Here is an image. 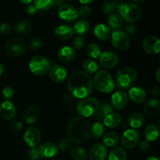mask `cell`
<instances>
[{
	"label": "cell",
	"instance_id": "cell-20",
	"mask_svg": "<svg viewBox=\"0 0 160 160\" xmlns=\"http://www.w3.org/2000/svg\"><path fill=\"white\" fill-rule=\"evenodd\" d=\"M67 72L64 67L60 65H55L49 70V77L56 83H62L67 78Z\"/></svg>",
	"mask_w": 160,
	"mask_h": 160
},
{
	"label": "cell",
	"instance_id": "cell-6",
	"mask_svg": "<svg viewBox=\"0 0 160 160\" xmlns=\"http://www.w3.org/2000/svg\"><path fill=\"white\" fill-rule=\"evenodd\" d=\"M99 102L93 97L82 98L77 106V112L81 117H89L94 115L99 107Z\"/></svg>",
	"mask_w": 160,
	"mask_h": 160
},
{
	"label": "cell",
	"instance_id": "cell-3",
	"mask_svg": "<svg viewBox=\"0 0 160 160\" xmlns=\"http://www.w3.org/2000/svg\"><path fill=\"white\" fill-rule=\"evenodd\" d=\"M137 79V73L131 67H123L117 71L115 82L117 87L123 90L132 88Z\"/></svg>",
	"mask_w": 160,
	"mask_h": 160
},
{
	"label": "cell",
	"instance_id": "cell-37",
	"mask_svg": "<svg viewBox=\"0 0 160 160\" xmlns=\"http://www.w3.org/2000/svg\"><path fill=\"white\" fill-rule=\"evenodd\" d=\"M82 69L87 74H93L98 71V65L93 59H86L82 64Z\"/></svg>",
	"mask_w": 160,
	"mask_h": 160
},
{
	"label": "cell",
	"instance_id": "cell-48",
	"mask_svg": "<svg viewBox=\"0 0 160 160\" xmlns=\"http://www.w3.org/2000/svg\"><path fill=\"white\" fill-rule=\"evenodd\" d=\"M148 92H149V94L152 96L158 97L160 95V90L159 86L156 85V84L150 86L149 89H148Z\"/></svg>",
	"mask_w": 160,
	"mask_h": 160
},
{
	"label": "cell",
	"instance_id": "cell-5",
	"mask_svg": "<svg viewBox=\"0 0 160 160\" xmlns=\"http://www.w3.org/2000/svg\"><path fill=\"white\" fill-rule=\"evenodd\" d=\"M117 12L122 19L130 23L138 21L142 17L140 7L134 3H122L117 9Z\"/></svg>",
	"mask_w": 160,
	"mask_h": 160
},
{
	"label": "cell",
	"instance_id": "cell-42",
	"mask_svg": "<svg viewBox=\"0 0 160 160\" xmlns=\"http://www.w3.org/2000/svg\"><path fill=\"white\" fill-rule=\"evenodd\" d=\"M42 40L39 37H33L32 38L30 39L28 46L30 49L31 50H38L42 47Z\"/></svg>",
	"mask_w": 160,
	"mask_h": 160
},
{
	"label": "cell",
	"instance_id": "cell-51",
	"mask_svg": "<svg viewBox=\"0 0 160 160\" xmlns=\"http://www.w3.org/2000/svg\"><path fill=\"white\" fill-rule=\"evenodd\" d=\"M149 147H150L149 142H147V141H141V142H138V148L142 152L148 151Z\"/></svg>",
	"mask_w": 160,
	"mask_h": 160
},
{
	"label": "cell",
	"instance_id": "cell-2",
	"mask_svg": "<svg viewBox=\"0 0 160 160\" xmlns=\"http://www.w3.org/2000/svg\"><path fill=\"white\" fill-rule=\"evenodd\" d=\"M91 125L82 117H75L69 123L67 135L73 144H83L91 136Z\"/></svg>",
	"mask_w": 160,
	"mask_h": 160
},
{
	"label": "cell",
	"instance_id": "cell-13",
	"mask_svg": "<svg viewBox=\"0 0 160 160\" xmlns=\"http://www.w3.org/2000/svg\"><path fill=\"white\" fill-rule=\"evenodd\" d=\"M142 47L145 52L149 55H156L160 51V41L156 36H147L143 39Z\"/></svg>",
	"mask_w": 160,
	"mask_h": 160
},
{
	"label": "cell",
	"instance_id": "cell-36",
	"mask_svg": "<svg viewBox=\"0 0 160 160\" xmlns=\"http://www.w3.org/2000/svg\"><path fill=\"white\" fill-rule=\"evenodd\" d=\"M70 156L73 160H88V156L85 149L79 146H75L70 149Z\"/></svg>",
	"mask_w": 160,
	"mask_h": 160
},
{
	"label": "cell",
	"instance_id": "cell-49",
	"mask_svg": "<svg viewBox=\"0 0 160 160\" xmlns=\"http://www.w3.org/2000/svg\"><path fill=\"white\" fill-rule=\"evenodd\" d=\"M28 156L30 160H38L39 159L36 148H30L28 152Z\"/></svg>",
	"mask_w": 160,
	"mask_h": 160
},
{
	"label": "cell",
	"instance_id": "cell-16",
	"mask_svg": "<svg viewBox=\"0 0 160 160\" xmlns=\"http://www.w3.org/2000/svg\"><path fill=\"white\" fill-rule=\"evenodd\" d=\"M128 102V95L125 92L122 91H117L111 97V103L112 107L116 109H123L127 106Z\"/></svg>",
	"mask_w": 160,
	"mask_h": 160
},
{
	"label": "cell",
	"instance_id": "cell-9",
	"mask_svg": "<svg viewBox=\"0 0 160 160\" xmlns=\"http://www.w3.org/2000/svg\"><path fill=\"white\" fill-rule=\"evenodd\" d=\"M111 43L114 48L120 51H124L130 46L131 40L125 31H114L111 34Z\"/></svg>",
	"mask_w": 160,
	"mask_h": 160
},
{
	"label": "cell",
	"instance_id": "cell-54",
	"mask_svg": "<svg viewBox=\"0 0 160 160\" xmlns=\"http://www.w3.org/2000/svg\"><path fill=\"white\" fill-rule=\"evenodd\" d=\"M95 0H79L80 2L81 3V4L83 5H87V4H90V3H92V2H94Z\"/></svg>",
	"mask_w": 160,
	"mask_h": 160
},
{
	"label": "cell",
	"instance_id": "cell-38",
	"mask_svg": "<svg viewBox=\"0 0 160 160\" xmlns=\"http://www.w3.org/2000/svg\"><path fill=\"white\" fill-rule=\"evenodd\" d=\"M104 125L102 123H100V122H95L91 127V134L95 138H99L102 137L103 134H104Z\"/></svg>",
	"mask_w": 160,
	"mask_h": 160
},
{
	"label": "cell",
	"instance_id": "cell-39",
	"mask_svg": "<svg viewBox=\"0 0 160 160\" xmlns=\"http://www.w3.org/2000/svg\"><path fill=\"white\" fill-rule=\"evenodd\" d=\"M85 52L89 57L95 59V58L99 57V56L101 55V49L97 44L89 43L86 46Z\"/></svg>",
	"mask_w": 160,
	"mask_h": 160
},
{
	"label": "cell",
	"instance_id": "cell-17",
	"mask_svg": "<svg viewBox=\"0 0 160 160\" xmlns=\"http://www.w3.org/2000/svg\"><path fill=\"white\" fill-rule=\"evenodd\" d=\"M88 156L90 160H105L107 156V149L102 144H95L90 148Z\"/></svg>",
	"mask_w": 160,
	"mask_h": 160
},
{
	"label": "cell",
	"instance_id": "cell-8",
	"mask_svg": "<svg viewBox=\"0 0 160 160\" xmlns=\"http://www.w3.org/2000/svg\"><path fill=\"white\" fill-rule=\"evenodd\" d=\"M51 68L50 62L41 55L34 56L29 62V69L33 74L36 76H44Z\"/></svg>",
	"mask_w": 160,
	"mask_h": 160
},
{
	"label": "cell",
	"instance_id": "cell-23",
	"mask_svg": "<svg viewBox=\"0 0 160 160\" xmlns=\"http://www.w3.org/2000/svg\"><path fill=\"white\" fill-rule=\"evenodd\" d=\"M54 34L56 38L59 40H68L71 38L74 34L73 28L67 24L59 25L56 28L54 31Z\"/></svg>",
	"mask_w": 160,
	"mask_h": 160
},
{
	"label": "cell",
	"instance_id": "cell-27",
	"mask_svg": "<svg viewBox=\"0 0 160 160\" xmlns=\"http://www.w3.org/2000/svg\"><path fill=\"white\" fill-rule=\"evenodd\" d=\"M122 121L121 116L119 113L112 112L104 117V125L109 128H116L120 126Z\"/></svg>",
	"mask_w": 160,
	"mask_h": 160
},
{
	"label": "cell",
	"instance_id": "cell-26",
	"mask_svg": "<svg viewBox=\"0 0 160 160\" xmlns=\"http://www.w3.org/2000/svg\"><path fill=\"white\" fill-rule=\"evenodd\" d=\"M94 35L96 38L101 41H106L109 38L111 35V29L103 23H98L95 25L93 30Z\"/></svg>",
	"mask_w": 160,
	"mask_h": 160
},
{
	"label": "cell",
	"instance_id": "cell-32",
	"mask_svg": "<svg viewBox=\"0 0 160 160\" xmlns=\"http://www.w3.org/2000/svg\"><path fill=\"white\" fill-rule=\"evenodd\" d=\"M103 145L106 147H113L119 142V135L116 132L109 131L102 136Z\"/></svg>",
	"mask_w": 160,
	"mask_h": 160
},
{
	"label": "cell",
	"instance_id": "cell-25",
	"mask_svg": "<svg viewBox=\"0 0 160 160\" xmlns=\"http://www.w3.org/2000/svg\"><path fill=\"white\" fill-rule=\"evenodd\" d=\"M32 30V24L30 21L26 20H20L15 24L13 31L20 37H24L29 34Z\"/></svg>",
	"mask_w": 160,
	"mask_h": 160
},
{
	"label": "cell",
	"instance_id": "cell-7",
	"mask_svg": "<svg viewBox=\"0 0 160 160\" xmlns=\"http://www.w3.org/2000/svg\"><path fill=\"white\" fill-rule=\"evenodd\" d=\"M28 49V44L21 38H13L9 40L5 47V51L9 57L17 58L22 56Z\"/></svg>",
	"mask_w": 160,
	"mask_h": 160
},
{
	"label": "cell",
	"instance_id": "cell-31",
	"mask_svg": "<svg viewBox=\"0 0 160 160\" xmlns=\"http://www.w3.org/2000/svg\"><path fill=\"white\" fill-rule=\"evenodd\" d=\"M123 3L121 0H111L106 1L102 6V9L106 14H112L115 11H117L119 6Z\"/></svg>",
	"mask_w": 160,
	"mask_h": 160
},
{
	"label": "cell",
	"instance_id": "cell-18",
	"mask_svg": "<svg viewBox=\"0 0 160 160\" xmlns=\"http://www.w3.org/2000/svg\"><path fill=\"white\" fill-rule=\"evenodd\" d=\"M40 116V109L35 105L28 106L23 113V120L27 124L36 123Z\"/></svg>",
	"mask_w": 160,
	"mask_h": 160
},
{
	"label": "cell",
	"instance_id": "cell-58",
	"mask_svg": "<svg viewBox=\"0 0 160 160\" xmlns=\"http://www.w3.org/2000/svg\"><path fill=\"white\" fill-rule=\"evenodd\" d=\"M145 160H159V159L155 156H150V157H148Z\"/></svg>",
	"mask_w": 160,
	"mask_h": 160
},
{
	"label": "cell",
	"instance_id": "cell-4",
	"mask_svg": "<svg viewBox=\"0 0 160 160\" xmlns=\"http://www.w3.org/2000/svg\"><path fill=\"white\" fill-rule=\"evenodd\" d=\"M92 83L95 88L102 93H110L115 88V82L112 76L106 70H99L97 72Z\"/></svg>",
	"mask_w": 160,
	"mask_h": 160
},
{
	"label": "cell",
	"instance_id": "cell-50",
	"mask_svg": "<svg viewBox=\"0 0 160 160\" xmlns=\"http://www.w3.org/2000/svg\"><path fill=\"white\" fill-rule=\"evenodd\" d=\"M37 8L34 6V4H28L27 6L26 9H25V12L29 16H33L37 12Z\"/></svg>",
	"mask_w": 160,
	"mask_h": 160
},
{
	"label": "cell",
	"instance_id": "cell-53",
	"mask_svg": "<svg viewBox=\"0 0 160 160\" xmlns=\"http://www.w3.org/2000/svg\"><path fill=\"white\" fill-rule=\"evenodd\" d=\"M63 0H53V6H59L62 4Z\"/></svg>",
	"mask_w": 160,
	"mask_h": 160
},
{
	"label": "cell",
	"instance_id": "cell-30",
	"mask_svg": "<svg viewBox=\"0 0 160 160\" xmlns=\"http://www.w3.org/2000/svg\"><path fill=\"white\" fill-rule=\"evenodd\" d=\"M107 21L108 24H109V28L110 29L114 30V31H118L123 26V19L121 18V17L119 14H109V16L108 17Z\"/></svg>",
	"mask_w": 160,
	"mask_h": 160
},
{
	"label": "cell",
	"instance_id": "cell-35",
	"mask_svg": "<svg viewBox=\"0 0 160 160\" xmlns=\"http://www.w3.org/2000/svg\"><path fill=\"white\" fill-rule=\"evenodd\" d=\"M108 159L109 160H127L126 151L122 147H115L109 152Z\"/></svg>",
	"mask_w": 160,
	"mask_h": 160
},
{
	"label": "cell",
	"instance_id": "cell-41",
	"mask_svg": "<svg viewBox=\"0 0 160 160\" xmlns=\"http://www.w3.org/2000/svg\"><path fill=\"white\" fill-rule=\"evenodd\" d=\"M73 143L70 138H62L59 141L57 146L59 150L62 152H68L73 148Z\"/></svg>",
	"mask_w": 160,
	"mask_h": 160
},
{
	"label": "cell",
	"instance_id": "cell-29",
	"mask_svg": "<svg viewBox=\"0 0 160 160\" xmlns=\"http://www.w3.org/2000/svg\"><path fill=\"white\" fill-rule=\"evenodd\" d=\"M145 137L147 142H154L159 137V128L154 123L148 124L145 129Z\"/></svg>",
	"mask_w": 160,
	"mask_h": 160
},
{
	"label": "cell",
	"instance_id": "cell-14",
	"mask_svg": "<svg viewBox=\"0 0 160 160\" xmlns=\"http://www.w3.org/2000/svg\"><path fill=\"white\" fill-rule=\"evenodd\" d=\"M39 158L49 159L56 156L59 152L57 145L54 142H45L41 145L37 149Z\"/></svg>",
	"mask_w": 160,
	"mask_h": 160
},
{
	"label": "cell",
	"instance_id": "cell-10",
	"mask_svg": "<svg viewBox=\"0 0 160 160\" xmlns=\"http://www.w3.org/2000/svg\"><path fill=\"white\" fill-rule=\"evenodd\" d=\"M140 136L138 132L134 129L126 130L123 133L120 139V142L123 148L127 149H132L138 144Z\"/></svg>",
	"mask_w": 160,
	"mask_h": 160
},
{
	"label": "cell",
	"instance_id": "cell-15",
	"mask_svg": "<svg viewBox=\"0 0 160 160\" xmlns=\"http://www.w3.org/2000/svg\"><path fill=\"white\" fill-rule=\"evenodd\" d=\"M119 59L115 53L112 52H104L99 56V62L106 69H112L118 63Z\"/></svg>",
	"mask_w": 160,
	"mask_h": 160
},
{
	"label": "cell",
	"instance_id": "cell-59",
	"mask_svg": "<svg viewBox=\"0 0 160 160\" xmlns=\"http://www.w3.org/2000/svg\"><path fill=\"white\" fill-rule=\"evenodd\" d=\"M132 2H137V3H139V2H142L145 1V0H131Z\"/></svg>",
	"mask_w": 160,
	"mask_h": 160
},
{
	"label": "cell",
	"instance_id": "cell-47",
	"mask_svg": "<svg viewBox=\"0 0 160 160\" xmlns=\"http://www.w3.org/2000/svg\"><path fill=\"white\" fill-rule=\"evenodd\" d=\"M84 45V40L81 36H78L73 41V47L74 49L80 50L83 48Z\"/></svg>",
	"mask_w": 160,
	"mask_h": 160
},
{
	"label": "cell",
	"instance_id": "cell-21",
	"mask_svg": "<svg viewBox=\"0 0 160 160\" xmlns=\"http://www.w3.org/2000/svg\"><path fill=\"white\" fill-rule=\"evenodd\" d=\"M128 95L131 101L138 104H142L147 100L146 92L140 87L131 88Z\"/></svg>",
	"mask_w": 160,
	"mask_h": 160
},
{
	"label": "cell",
	"instance_id": "cell-56",
	"mask_svg": "<svg viewBox=\"0 0 160 160\" xmlns=\"http://www.w3.org/2000/svg\"><path fill=\"white\" fill-rule=\"evenodd\" d=\"M20 2L23 3V4H30V3L31 2L33 1V0H18Z\"/></svg>",
	"mask_w": 160,
	"mask_h": 160
},
{
	"label": "cell",
	"instance_id": "cell-1",
	"mask_svg": "<svg viewBox=\"0 0 160 160\" xmlns=\"http://www.w3.org/2000/svg\"><path fill=\"white\" fill-rule=\"evenodd\" d=\"M67 87L73 96L82 99L92 93L93 83L90 75L78 70L70 75L67 80Z\"/></svg>",
	"mask_w": 160,
	"mask_h": 160
},
{
	"label": "cell",
	"instance_id": "cell-40",
	"mask_svg": "<svg viewBox=\"0 0 160 160\" xmlns=\"http://www.w3.org/2000/svg\"><path fill=\"white\" fill-rule=\"evenodd\" d=\"M34 5L37 9L48 10L53 6V0H33Z\"/></svg>",
	"mask_w": 160,
	"mask_h": 160
},
{
	"label": "cell",
	"instance_id": "cell-52",
	"mask_svg": "<svg viewBox=\"0 0 160 160\" xmlns=\"http://www.w3.org/2000/svg\"><path fill=\"white\" fill-rule=\"evenodd\" d=\"M125 31H126L128 33H129V34H133L134 32H135V28H134V25L128 24L127 25L126 28H125Z\"/></svg>",
	"mask_w": 160,
	"mask_h": 160
},
{
	"label": "cell",
	"instance_id": "cell-19",
	"mask_svg": "<svg viewBox=\"0 0 160 160\" xmlns=\"http://www.w3.org/2000/svg\"><path fill=\"white\" fill-rule=\"evenodd\" d=\"M16 108L9 101H4L0 104V117L6 120L14 118L16 116Z\"/></svg>",
	"mask_w": 160,
	"mask_h": 160
},
{
	"label": "cell",
	"instance_id": "cell-33",
	"mask_svg": "<svg viewBox=\"0 0 160 160\" xmlns=\"http://www.w3.org/2000/svg\"><path fill=\"white\" fill-rule=\"evenodd\" d=\"M144 122H145L144 116L139 112H133L129 117L130 126L134 128V129L140 128L143 125Z\"/></svg>",
	"mask_w": 160,
	"mask_h": 160
},
{
	"label": "cell",
	"instance_id": "cell-28",
	"mask_svg": "<svg viewBox=\"0 0 160 160\" xmlns=\"http://www.w3.org/2000/svg\"><path fill=\"white\" fill-rule=\"evenodd\" d=\"M90 29V24L86 20H79L73 25V32L76 33L78 36L85 35Z\"/></svg>",
	"mask_w": 160,
	"mask_h": 160
},
{
	"label": "cell",
	"instance_id": "cell-24",
	"mask_svg": "<svg viewBox=\"0 0 160 160\" xmlns=\"http://www.w3.org/2000/svg\"><path fill=\"white\" fill-rule=\"evenodd\" d=\"M58 59L63 63H69L74 60L76 57V52L72 47H62L58 52Z\"/></svg>",
	"mask_w": 160,
	"mask_h": 160
},
{
	"label": "cell",
	"instance_id": "cell-55",
	"mask_svg": "<svg viewBox=\"0 0 160 160\" xmlns=\"http://www.w3.org/2000/svg\"><path fill=\"white\" fill-rule=\"evenodd\" d=\"M160 69H158L156 72V78L158 82H160Z\"/></svg>",
	"mask_w": 160,
	"mask_h": 160
},
{
	"label": "cell",
	"instance_id": "cell-44",
	"mask_svg": "<svg viewBox=\"0 0 160 160\" xmlns=\"http://www.w3.org/2000/svg\"><path fill=\"white\" fill-rule=\"evenodd\" d=\"M14 96V90L12 89V88L7 86V87L4 88L2 89V97L6 100V101H9V99L13 98Z\"/></svg>",
	"mask_w": 160,
	"mask_h": 160
},
{
	"label": "cell",
	"instance_id": "cell-46",
	"mask_svg": "<svg viewBox=\"0 0 160 160\" xmlns=\"http://www.w3.org/2000/svg\"><path fill=\"white\" fill-rule=\"evenodd\" d=\"M23 125L21 122L17 121V120H15V121L12 122L9 125V129L13 133H18L23 129Z\"/></svg>",
	"mask_w": 160,
	"mask_h": 160
},
{
	"label": "cell",
	"instance_id": "cell-34",
	"mask_svg": "<svg viewBox=\"0 0 160 160\" xmlns=\"http://www.w3.org/2000/svg\"><path fill=\"white\" fill-rule=\"evenodd\" d=\"M112 107L109 104V103L106 102H102L99 105V107H98V110L95 112V117L96 120H102L103 117H105L106 116L109 115V114L112 113Z\"/></svg>",
	"mask_w": 160,
	"mask_h": 160
},
{
	"label": "cell",
	"instance_id": "cell-45",
	"mask_svg": "<svg viewBox=\"0 0 160 160\" xmlns=\"http://www.w3.org/2000/svg\"><path fill=\"white\" fill-rule=\"evenodd\" d=\"M91 14H92V9L89 6H85V5L81 6L79 10H78V15L81 16V17H84V18L90 17Z\"/></svg>",
	"mask_w": 160,
	"mask_h": 160
},
{
	"label": "cell",
	"instance_id": "cell-57",
	"mask_svg": "<svg viewBox=\"0 0 160 160\" xmlns=\"http://www.w3.org/2000/svg\"><path fill=\"white\" fill-rule=\"evenodd\" d=\"M3 71H4V67H3L2 64L0 62V77H1L2 74L3 73Z\"/></svg>",
	"mask_w": 160,
	"mask_h": 160
},
{
	"label": "cell",
	"instance_id": "cell-11",
	"mask_svg": "<svg viewBox=\"0 0 160 160\" xmlns=\"http://www.w3.org/2000/svg\"><path fill=\"white\" fill-rule=\"evenodd\" d=\"M23 142L31 148H36L41 142L39 130L34 127H30L23 133Z\"/></svg>",
	"mask_w": 160,
	"mask_h": 160
},
{
	"label": "cell",
	"instance_id": "cell-22",
	"mask_svg": "<svg viewBox=\"0 0 160 160\" xmlns=\"http://www.w3.org/2000/svg\"><path fill=\"white\" fill-rule=\"evenodd\" d=\"M160 111V102L157 98L149 99L144 106V112L149 118L156 117Z\"/></svg>",
	"mask_w": 160,
	"mask_h": 160
},
{
	"label": "cell",
	"instance_id": "cell-43",
	"mask_svg": "<svg viewBox=\"0 0 160 160\" xmlns=\"http://www.w3.org/2000/svg\"><path fill=\"white\" fill-rule=\"evenodd\" d=\"M12 33V27L9 23L0 24V34L2 36H9Z\"/></svg>",
	"mask_w": 160,
	"mask_h": 160
},
{
	"label": "cell",
	"instance_id": "cell-12",
	"mask_svg": "<svg viewBox=\"0 0 160 160\" xmlns=\"http://www.w3.org/2000/svg\"><path fill=\"white\" fill-rule=\"evenodd\" d=\"M58 16L64 21L73 22L78 17V10L71 5H62L58 9Z\"/></svg>",
	"mask_w": 160,
	"mask_h": 160
}]
</instances>
